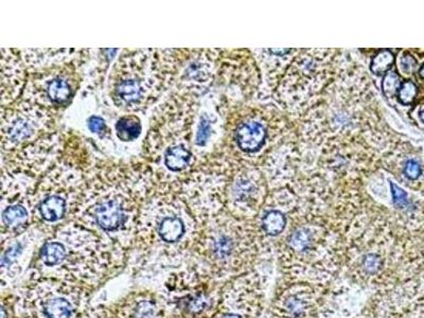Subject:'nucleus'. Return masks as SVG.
Returning <instances> with one entry per match:
<instances>
[{
  "label": "nucleus",
  "mask_w": 424,
  "mask_h": 318,
  "mask_svg": "<svg viewBox=\"0 0 424 318\" xmlns=\"http://www.w3.org/2000/svg\"><path fill=\"white\" fill-rule=\"evenodd\" d=\"M416 66V60L412 58L410 54H405V56L400 60V69L405 74H408L414 70Z\"/></svg>",
  "instance_id": "nucleus-24"
},
{
  "label": "nucleus",
  "mask_w": 424,
  "mask_h": 318,
  "mask_svg": "<svg viewBox=\"0 0 424 318\" xmlns=\"http://www.w3.org/2000/svg\"><path fill=\"white\" fill-rule=\"evenodd\" d=\"M3 114V148L15 151L43 138L51 128L50 109L26 100L23 103L8 105Z\"/></svg>",
  "instance_id": "nucleus-5"
},
{
  "label": "nucleus",
  "mask_w": 424,
  "mask_h": 318,
  "mask_svg": "<svg viewBox=\"0 0 424 318\" xmlns=\"http://www.w3.org/2000/svg\"><path fill=\"white\" fill-rule=\"evenodd\" d=\"M88 127L92 131V133L101 134L102 131H104V129L106 127V123L101 117L92 116L88 120Z\"/></svg>",
  "instance_id": "nucleus-23"
},
{
  "label": "nucleus",
  "mask_w": 424,
  "mask_h": 318,
  "mask_svg": "<svg viewBox=\"0 0 424 318\" xmlns=\"http://www.w3.org/2000/svg\"><path fill=\"white\" fill-rule=\"evenodd\" d=\"M271 54H274V56L277 57H282V56H286L287 53L291 52V49H269L268 50Z\"/></svg>",
  "instance_id": "nucleus-26"
},
{
  "label": "nucleus",
  "mask_w": 424,
  "mask_h": 318,
  "mask_svg": "<svg viewBox=\"0 0 424 318\" xmlns=\"http://www.w3.org/2000/svg\"><path fill=\"white\" fill-rule=\"evenodd\" d=\"M395 62L394 53L388 49L380 50L372 58L370 63V70L376 75H385Z\"/></svg>",
  "instance_id": "nucleus-17"
},
{
  "label": "nucleus",
  "mask_w": 424,
  "mask_h": 318,
  "mask_svg": "<svg viewBox=\"0 0 424 318\" xmlns=\"http://www.w3.org/2000/svg\"><path fill=\"white\" fill-rule=\"evenodd\" d=\"M107 180V176L92 179L89 189L84 190V196L88 197L84 199L85 211L102 232L116 234L129 222L136 200L132 199V188L126 184L129 179L123 175Z\"/></svg>",
  "instance_id": "nucleus-4"
},
{
  "label": "nucleus",
  "mask_w": 424,
  "mask_h": 318,
  "mask_svg": "<svg viewBox=\"0 0 424 318\" xmlns=\"http://www.w3.org/2000/svg\"><path fill=\"white\" fill-rule=\"evenodd\" d=\"M165 207L157 208V225L155 229L162 242L176 243L187 233L186 221L181 215V208L175 200H166Z\"/></svg>",
  "instance_id": "nucleus-8"
},
{
  "label": "nucleus",
  "mask_w": 424,
  "mask_h": 318,
  "mask_svg": "<svg viewBox=\"0 0 424 318\" xmlns=\"http://www.w3.org/2000/svg\"><path fill=\"white\" fill-rule=\"evenodd\" d=\"M57 191L58 185L52 186V191L43 195L37 204L39 215L43 221L49 223H54L62 220L67 210L66 199L69 195V191L65 190L63 186L59 192Z\"/></svg>",
  "instance_id": "nucleus-9"
},
{
  "label": "nucleus",
  "mask_w": 424,
  "mask_h": 318,
  "mask_svg": "<svg viewBox=\"0 0 424 318\" xmlns=\"http://www.w3.org/2000/svg\"><path fill=\"white\" fill-rule=\"evenodd\" d=\"M390 188H391V194H393V201L394 204L398 207V208H404L408 205V200H407V193L400 188L398 185H396L395 183H390Z\"/></svg>",
  "instance_id": "nucleus-21"
},
{
  "label": "nucleus",
  "mask_w": 424,
  "mask_h": 318,
  "mask_svg": "<svg viewBox=\"0 0 424 318\" xmlns=\"http://www.w3.org/2000/svg\"><path fill=\"white\" fill-rule=\"evenodd\" d=\"M351 318H375L370 312L369 311H367L366 309H365V306L364 308L362 309V311L358 313L356 316H353V317H351Z\"/></svg>",
  "instance_id": "nucleus-25"
},
{
  "label": "nucleus",
  "mask_w": 424,
  "mask_h": 318,
  "mask_svg": "<svg viewBox=\"0 0 424 318\" xmlns=\"http://www.w3.org/2000/svg\"><path fill=\"white\" fill-rule=\"evenodd\" d=\"M266 306V279L258 269L237 276L227 287L215 318H261Z\"/></svg>",
  "instance_id": "nucleus-6"
},
{
  "label": "nucleus",
  "mask_w": 424,
  "mask_h": 318,
  "mask_svg": "<svg viewBox=\"0 0 424 318\" xmlns=\"http://www.w3.org/2000/svg\"><path fill=\"white\" fill-rule=\"evenodd\" d=\"M419 74H420L421 78H423V79H424V64L422 65V67H421V68H420V70H419Z\"/></svg>",
  "instance_id": "nucleus-27"
},
{
  "label": "nucleus",
  "mask_w": 424,
  "mask_h": 318,
  "mask_svg": "<svg viewBox=\"0 0 424 318\" xmlns=\"http://www.w3.org/2000/svg\"><path fill=\"white\" fill-rule=\"evenodd\" d=\"M404 173L409 179H417L421 174L420 164L415 160H408L404 167Z\"/></svg>",
  "instance_id": "nucleus-22"
},
{
  "label": "nucleus",
  "mask_w": 424,
  "mask_h": 318,
  "mask_svg": "<svg viewBox=\"0 0 424 318\" xmlns=\"http://www.w3.org/2000/svg\"><path fill=\"white\" fill-rule=\"evenodd\" d=\"M39 309L43 318H72L75 313V305L64 293L45 294Z\"/></svg>",
  "instance_id": "nucleus-11"
},
{
  "label": "nucleus",
  "mask_w": 424,
  "mask_h": 318,
  "mask_svg": "<svg viewBox=\"0 0 424 318\" xmlns=\"http://www.w3.org/2000/svg\"><path fill=\"white\" fill-rule=\"evenodd\" d=\"M401 80L398 73L395 71H388L383 78L382 90L385 97L393 98L398 94V90L401 86Z\"/></svg>",
  "instance_id": "nucleus-18"
},
{
  "label": "nucleus",
  "mask_w": 424,
  "mask_h": 318,
  "mask_svg": "<svg viewBox=\"0 0 424 318\" xmlns=\"http://www.w3.org/2000/svg\"><path fill=\"white\" fill-rule=\"evenodd\" d=\"M205 255L211 266L225 275L240 276L257 269L265 247L252 236L232 227L217 226L205 239Z\"/></svg>",
  "instance_id": "nucleus-2"
},
{
  "label": "nucleus",
  "mask_w": 424,
  "mask_h": 318,
  "mask_svg": "<svg viewBox=\"0 0 424 318\" xmlns=\"http://www.w3.org/2000/svg\"><path fill=\"white\" fill-rule=\"evenodd\" d=\"M288 226V217L285 212L271 209L265 212L261 218V229L268 238H277L285 233Z\"/></svg>",
  "instance_id": "nucleus-13"
},
{
  "label": "nucleus",
  "mask_w": 424,
  "mask_h": 318,
  "mask_svg": "<svg viewBox=\"0 0 424 318\" xmlns=\"http://www.w3.org/2000/svg\"><path fill=\"white\" fill-rule=\"evenodd\" d=\"M418 89L415 83L411 81H405L401 84L400 88L398 90V100L401 104L403 105H409L414 102L415 98L417 96Z\"/></svg>",
  "instance_id": "nucleus-19"
},
{
  "label": "nucleus",
  "mask_w": 424,
  "mask_h": 318,
  "mask_svg": "<svg viewBox=\"0 0 424 318\" xmlns=\"http://www.w3.org/2000/svg\"><path fill=\"white\" fill-rule=\"evenodd\" d=\"M117 136L121 141H133L141 133V123L136 115H126L121 117L116 124Z\"/></svg>",
  "instance_id": "nucleus-15"
},
{
  "label": "nucleus",
  "mask_w": 424,
  "mask_h": 318,
  "mask_svg": "<svg viewBox=\"0 0 424 318\" xmlns=\"http://www.w3.org/2000/svg\"><path fill=\"white\" fill-rule=\"evenodd\" d=\"M347 283L279 280L268 305L269 318H331L340 310Z\"/></svg>",
  "instance_id": "nucleus-1"
},
{
  "label": "nucleus",
  "mask_w": 424,
  "mask_h": 318,
  "mask_svg": "<svg viewBox=\"0 0 424 318\" xmlns=\"http://www.w3.org/2000/svg\"><path fill=\"white\" fill-rule=\"evenodd\" d=\"M77 87V73L73 66L62 65L45 72H37L28 88L33 98L26 100L48 109L65 106L73 98Z\"/></svg>",
  "instance_id": "nucleus-7"
},
{
  "label": "nucleus",
  "mask_w": 424,
  "mask_h": 318,
  "mask_svg": "<svg viewBox=\"0 0 424 318\" xmlns=\"http://www.w3.org/2000/svg\"><path fill=\"white\" fill-rule=\"evenodd\" d=\"M156 64L145 54H130L117 63L112 79V97L126 111H139L157 98L162 84Z\"/></svg>",
  "instance_id": "nucleus-3"
},
{
  "label": "nucleus",
  "mask_w": 424,
  "mask_h": 318,
  "mask_svg": "<svg viewBox=\"0 0 424 318\" xmlns=\"http://www.w3.org/2000/svg\"><path fill=\"white\" fill-rule=\"evenodd\" d=\"M67 258V247L60 241H48L42 245L40 259L43 265L48 267L60 266Z\"/></svg>",
  "instance_id": "nucleus-14"
},
{
  "label": "nucleus",
  "mask_w": 424,
  "mask_h": 318,
  "mask_svg": "<svg viewBox=\"0 0 424 318\" xmlns=\"http://www.w3.org/2000/svg\"><path fill=\"white\" fill-rule=\"evenodd\" d=\"M420 119H421V121H422V122H424V111H422V112L420 113Z\"/></svg>",
  "instance_id": "nucleus-28"
},
{
  "label": "nucleus",
  "mask_w": 424,
  "mask_h": 318,
  "mask_svg": "<svg viewBox=\"0 0 424 318\" xmlns=\"http://www.w3.org/2000/svg\"><path fill=\"white\" fill-rule=\"evenodd\" d=\"M27 217L28 212L25 206L18 203L11 204L4 209L3 223L6 227L17 228L26 223Z\"/></svg>",
  "instance_id": "nucleus-16"
},
{
  "label": "nucleus",
  "mask_w": 424,
  "mask_h": 318,
  "mask_svg": "<svg viewBox=\"0 0 424 318\" xmlns=\"http://www.w3.org/2000/svg\"><path fill=\"white\" fill-rule=\"evenodd\" d=\"M211 135V120L207 116H203L198 126L195 144L199 147H204Z\"/></svg>",
  "instance_id": "nucleus-20"
},
{
  "label": "nucleus",
  "mask_w": 424,
  "mask_h": 318,
  "mask_svg": "<svg viewBox=\"0 0 424 318\" xmlns=\"http://www.w3.org/2000/svg\"><path fill=\"white\" fill-rule=\"evenodd\" d=\"M266 136L265 127L259 122H243L234 131L237 146L245 153L259 151L265 144Z\"/></svg>",
  "instance_id": "nucleus-10"
},
{
  "label": "nucleus",
  "mask_w": 424,
  "mask_h": 318,
  "mask_svg": "<svg viewBox=\"0 0 424 318\" xmlns=\"http://www.w3.org/2000/svg\"><path fill=\"white\" fill-rule=\"evenodd\" d=\"M25 81V75L23 69L20 68V61L14 54H11L8 58V64L3 60V85L7 84L6 87H3V94L6 90H9V104L14 101L15 97H18L19 90H21V85Z\"/></svg>",
  "instance_id": "nucleus-12"
}]
</instances>
